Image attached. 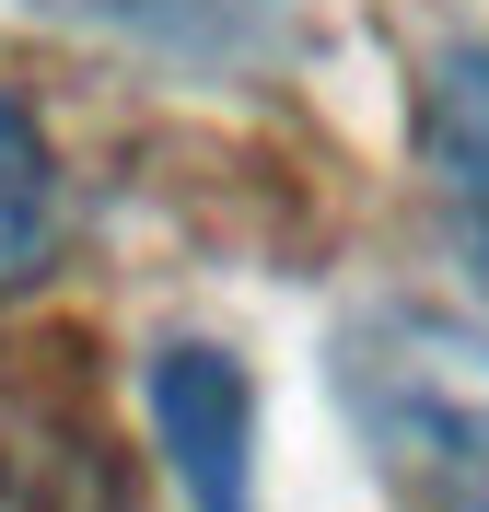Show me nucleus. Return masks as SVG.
<instances>
[{
	"instance_id": "3",
	"label": "nucleus",
	"mask_w": 489,
	"mask_h": 512,
	"mask_svg": "<svg viewBox=\"0 0 489 512\" xmlns=\"http://www.w3.org/2000/svg\"><path fill=\"white\" fill-rule=\"evenodd\" d=\"M59 24H94V35H129L152 59H187V70H257L280 35H292V0H35Z\"/></svg>"
},
{
	"instance_id": "2",
	"label": "nucleus",
	"mask_w": 489,
	"mask_h": 512,
	"mask_svg": "<svg viewBox=\"0 0 489 512\" xmlns=\"http://www.w3.org/2000/svg\"><path fill=\"white\" fill-rule=\"evenodd\" d=\"M152 431L175 454L187 501H245V478H257V384H245V361L198 350V338L152 350Z\"/></svg>"
},
{
	"instance_id": "5",
	"label": "nucleus",
	"mask_w": 489,
	"mask_h": 512,
	"mask_svg": "<svg viewBox=\"0 0 489 512\" xmlns=\"http://www.w3.org/2000/svg\"><path fill=\"white\" fill-rule=\"evenodd\" d=\"M59 245V163L35 140V117L0 94V291H24Z\"/></svg>"
},
{
	"instance_id": "4",
	"label": "nucleus",
	"mask_w": 489,
	"mask_h": 512,
	"mask_svg": "<svg viewBox=\"0 0 489 512\" xmlns=\"http://www.w3.org/2000/svg\"><path fill=\"white\" fill-rule=\"evenodd\" d=\"M420 140H431V175H443V198H455L478 268H489V47H443V59H431Z\"/></svg>"
},
{
	"instance_id": "1",
	"label": "nucleus",
	"mask_w": 489,
	"mask_h": 512,
	"mask_svg": "<svg viewBox=\"0 0 489 512\" xmlns=\"http://www.w3.org/2000/svg\"><path fill=\"white\" fill-rule=\"evenodd\" d=\"M326 384L361 454L420 501H489V338L431 303H373L338 326Z\"/></svg>"
}]
</instances>
